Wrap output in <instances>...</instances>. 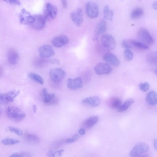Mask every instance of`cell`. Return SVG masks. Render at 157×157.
Segmentation results:
<instances>
[{
	"label": "cell",
	"instance_id": "30bf717a",
	"mask_svg": "<svg viewBox=\"0 0 157 157\" xmlns=\"http://www.w3.org/2000/svg\"><path fill=\"white\" fill-rule=\"evenodd\" d=\"M94 70L97 74L101 75L110 74L112 69L111 66L108 63H100L94 67Z\"/></svg>",
	"mask_w": 157,
	"mask_h": 157
},
{
	"label": "cell",
	"instance_id": "603a6c76",
	"mask_svg": "<svg viewBox=\"0 0 157 157\" xmlns=\"http://www.w3.org/2000/svg\"><path fill=\"white\" fill-rule=\"evenodd\" d=\"M107 25L106 21L104 19L101 20L98 23L96 30V36L100 35L104 33L106 30Z\"/></svg>",
	"mask_w": 157,
	"mask_h": 157
},
{
	"label": "cell",
	"instance_id": "d6986e66",
	"mask_svg": "<svg viewBox=\"0 0 157 157\" xmlns=\"http://www.w3.org/2000/svg\"><path fill=\"white\" fill-rule=\"evenodd\" d=\"M7 58L9 63L11 65H14L18 63L19 56L15 50L10 49L7 52Z\"/></svg>",
	"mask_w": 157,
	"mask_h": 157
},
{
	"label": "cell",
	"instance_id": "8fae6325",
	"mask_svg": "<svg viewBox=\"0 0 157 157\" xmlns=\"http://www.w3.org/2000/svg\"><path fill=\"white\" fill-rule=\"evenodd\" d=\"M38 52L40 56L43 58L51 57L55 53L52 47L48 44L44 45L40 47Z\"/></svg>",
	"mask_w": 157,
	"mask_h": 157
},
{
	"label": "cell",
	"instance_id": "484cf974",
	"mask_svg": "<svg viewBox=\"0 0 157 157\" xmlns=\"http://www.w3.org/2000/svg\"><path fill=\"white\" fill-rule=\"evenodd\" d=\"M104 17L105 20L109 21L112 20L113 15V10L109 9L108 5H106L103 9Z\"/></svg>",
	"mask_w": 157,
	"mask_h": 157
},
{
	"label": "cell",
	"instance_id": "60d3db41",
	"mask_svg": "<svg viewBox=\"0 0 157 157\" xmlns=\"http://www.w3.org/2000/svg\"><path fill=\"white\" fill-rule=\"evenodd\" d=\"M64 151V150L63 149H61L59 150L56 151V154L59 156H61Z\"/></svg>",
	"mask_w": 157,
	"mask_h": 157
},
{
	"label": "cell",
	"instance_id": "e0dca14e",
	"mask_svg": "<svg viewBox=\"0 0 157 157\" xmlns=\"http://www.w3.org/2000/svg\"><path fill=\"white\" fill-rule=\"evenodd\" d=\"M69 42L68 37L64 35L58 36L52 40L53 45L57 48H60L67 44Z\"/></svg>",
	"mask_w": 157,
	"mask_h": 157
},
{
	"label": "cell",
	"instance_id": "ab89813d",
	"mask_svg": "<svg viewBox=\"0 0 157 157\" xmlns=\"http://www.w3.org/2000/svg\"><path fill=\"white\" fill-rule=\"evenodd\" d=\"M78 132L79 134L81 135H83L85 133V131L84 129L83 128L80 129Z\"/></svg>",
	"mask_w": 157,
	"mask_h": 157
},
{
	"label": "cell",
	"instance_id": "4dcf8cb0",
	"mask_svg": "<svg viewBox=\"0 0 157 157\" xmlns=\"http://www.w3.org/2000/svg\"><path fill=\"white\" fill-rule=\"evenodd\" d=\"M147 59L150 62L157 64V52L150 54L147 56Z\"/></svg>",
	"mask_w": 157,
	"mask_h": 157
},
{
	"label": "cell",
	"instance_id": "d590c367",
	"mask_svg": "<svg viewBox=\"0 0 157 157\" xmlns=\"http://www.w3.org/2000/svg\"><path fill=\"white\" fill-rule=\"evenodd\" d=\"M7 3L15 5H20L21 2L19 0H3Z\"/></svg>",
	"mask_w": 157,
	"mask_h": 157
},
{
	"label": "cell",
	"instance_id": "ee69618b",
	"mask_svg": "<svg viewBox=\"0 0 157 157\" xmlns=\"http://www.w3.org/2000/svg\"><path fill=\"white\" fill-rule=\"evenodd\" d=\"M33 113H35L36 112L37 109V107L36 105L35 104H33Z\"/></svg>",
	"mask_w": 157,
	"mask_h": 157
},
{
	"label": "cell",
	"instance_id": "8992f818",
	"mask_svg": "<svg viewBox=\"0 0 157 157\" xmlns=\"http://www.w3.org/2000/svg\"><path fill=\"white\" fill-rule=\"evenodd\" d=\"M57 12V9L55 6L48 3L45 5L43 16L46 20H51L56 17Z\"/></svg>",
	"mask_w": 157,
	"mask_h": 157
},
{
	"label": "cell",
	"instance_id": "8d00e7d4",
	"mask_svg": "<svg viewBox=\"0 0 157 157\" xmlns=\"http://www.w3.org/2000/svg\"><path fill=\"white\" fill-rule=\"evenodd\" d=\"M56 155V151H49L48 154V156L50 157H55Z\"/></svg>",
	"mask_w": 157,
	"mask_h": 157
},
{
	"label": "cell",
	"instance_id": "7402d4cb",
	"mask_svg": "<svg viewBox=\"0 0 157 157\" xmlns=\"http://www.w3.org/2000/svg\"><path fill=\"white\" fill-rule=\"evenodd\" d=\"M108 104L111 108L116 109L121 105V101L118 97H113L109 99Z\"/></svg>",
	"mask_w": 157,
	"mask_h": 157
},
{
	"label": "cell",
	"instance_id": "83f0119b",
	"mask_svg": "<svg viewBox=\"0 0 157 157\" xmlns=\"http://www.w3.org/2000/svg\"><path fill=\"white\" fill-rule=\"evenodd\" d=\"M29 77L40 84H43L44 83L43 79L40 76L34 73H30L28 75Z\"/></svg>",
	"mask_w": 157,
	"mask_h": 157
},
{
	"label": "cell",
	"instance_id": "ba28073f",
	"mask_svg": "<svg viewBox=\"0 0 157 157\" xmlns=\"http://www.w3.org/2000/svg\"><path fill=\"white\" fill-rule=\"evenodd\" d=\"M101 41L103 46L108 50H113L116 47V41L110 34H106L103 35L101 37Z\"/></svg>",
	"mask_w": 157,
	"mask_h": 157
},
{
	"label": "cell",
	"instance_id": "7c38bea8",
	"mask_svg": "<svg viewBox=\"0 0 157 157\" xmlns=\"http://www.w3.org/2000/svg\"><path fill=\"white\" fill-rule=\"evenodd\" d=\"M34 19L33 16L25 9L21 10L19 16L20 23L23 25L30 24Z\"/></svg>",
	"mask_w": 157,
	"mask_h": 157
},
{
	"label": "cell",
	"instance_id": "ffe728a7",
	"mask_svg": "<svg viewBox=\"0 0 157 157\" xmlns=\"http://www.w3.org/2000/svg\"><path fill=\"white\" fill-rule=\"evenodd\" d=\"M147 103L151 105L157 104V93L154 91H151L147 94L146 98Z\"/></svg>",
	"mask_w": 157,
	"mask_h": 157
},
{
	"label": "cell",
	"instance_id": "9c48e42d",
	"mask_svg": "<svg viewBox=\"0 0 157 157\" xmlns=\"http://www.w3.org/2000/svg\"><path fill=\"white\" fill-rule=\"evenodd\" d=\"M33 20L30 24L31 27L36 30L43 29L47 21L44 16L40 14H37L33 15Z\"/></svg>",
	"mask_w": 157,
	"mask_h": 157
},
{
	"label": "cell",
	"instance_id": "9a60e30c",
	"mask_svg": "<svg viewBox=\"0 0 157 157\" xmlns=\"http://www.w3.org/2000/svg\"><path fill=\"white\" fill-rule=\"evenodd\" d=\"M67 87L71 90H75L81 88L82 86L81 78L77 77L75 78H69L67 80Z\"/></svg>",
	"mask_w": 157,
	"mask_h": 157
},
{
	"label": "cell",
	"instance_id": "5b68a950",
	"mask_svg": "<svg viewBox=\"0 0 157 157\" xmlns=\"http://www.w3.org/2000/svg\"><path fill=\"white\" fill-rule=\"evenodd\" d=\"M137 36L140 42L146 44H151L154 42V40L152 36L145 28L140 29L137 32Z\"/></svg>",
	"mask_w": 157,
	"mask_h": 157
},
{
	"label": "cell",
	"instance_id": "7a4b0ae2",
	"mask_svg": "<svg viewBox=\"0 0 157 157\" xmlns=\"http://www.w3.org/2000/svg\"><path fill=\"white\" fill-rule=\"evenodd\" d=\"M122 45L123 48L128 49L134 48L140 50H145L149 48L147 44L132 39L124 40L122 42Z\"/></svg>",
	"mask_w": 157,
	"mask_h": 157
},
{
	"label": "cell",
	"instance_id": "cb8c5ba5",
	"mask_svg": "<svg viewBox=\"0 0 157 157\" xmlns=\"http://www.w3.org/2000/svg\"><path fill=\"white\" fill-rule=\"evenodd\" d=\"M135 99L133 98H130L126 100L124 103L121 104L118 108L116 109L117 111L122 112L126 110L135 102Z\"/></svg>",
	"mask_w": 157,
	"mask_h": 157
},
{
	"label": "cell",
	"instance_id": "d4e9b609",
	"mask_svg": "<svg viewBox=\"0 0 157 157\" xmlns=\"http://www.w3.org/2000/svg\"><path fill=\"white\" fill-rule=\"evenodd\" d=\"M43 96V101L46 104L48 103L51 100L53 99L55 97V95L53 93H49L47 89L44 88L42 90Z\"/></svg>",
	"mask_w": 157,
	"mask_h": 157
},
{
	"label": "cell",
	"instance_id": "7bdbcfd3",
	"mask_svg": "<svg viewBox=\"0 0 157 157\" xmlns=\"http://www.w3.org/2000/svg\"><path fill=\"white\" fill-rule=\"evenodd\" d=\"M154 145L155 149L157 151V138L155 139L154 140Z\"/></svg>",
	"mask_w": 157,
	"mask_h": 157
},
{
	"label": "cell",
	"instance_id": "4fadbf2b",
	"mask_svg": "<svg viewBox=\"0 0 157 157\" xmlns=\"http://www.w3.org/2000/svg\"><path fill=\"white\" fill-rule=\"evenodd\" d=\"M20 93V91L19 90H12L6 93L1 94L0 96V99L3 102H12L14 101V98Z\"/></svg>",
	"mask_w": 157,
	"mask_h": 157
},
{
	"label": "cell",
	"instance_id": "ac0fdd59",
	"mask_svg": "<svg viewBox=\"0 0 157 157\" xmlns=\"http://www.w3.org/2000/svg\"><path fill=\"white\" fill-rule=\"evenodd\" d=\"M103 59L113 65L117 66L119 65L120 61L115 55L110 52H106L102 56Z\"/></svg>",
	"mask_w": 157,
	"mask_h": 157
},
{
	"label": "cell",
	"instance_id": "74e56055",
	"mask_svg": "<svg viewBox=\"0 0 157 157\" xmlns=\"http://www.w3.org/2000/svg\"><path fill=\"white\" fill-rule=\"evenodd\" d=\"M61 2L62 6L65 9L67 8V0H61Z\"/></svg>",
	"mask_w": 157,
	"mask_h": 157
},
{
	"label": "cell",
	"instance_id": "f35d334b",
	"mask_svg": "<svg viewBox=\"0 0 157 157\" xmlns=\"http://www.w3.org/2000/svg\"><path fill=\"white\" fill-rule=\"evenodd\" d=\"M10 157H22V153H14L11 155Z\"/></svg>",
	"mask_w": 157,
	"mask_h": 157
},
{
	"label": "cell",
	"instance_id": "f6af8a7d",
	"mask_svg": "<svg viewBox=\"0 0 157 157\" xmlns=\"http://www.w3.org/2000/svg\"><path fill=\"white\" fill-rule=\"evenodd\" d=\"M154 72L156 75V76H157V68L155 70Z\"/></svg>",
	"mask_w": 157,
	"mask_h": 157
},
{
	"label": "cell",
	"instance_id": "5bb4252c",
	"mask_svg": "<svg viewBox=\"0 0 157 157\" xmlns=\"http://www.w3.org/2000/svg\"><path fill=\"white\" fill-rule=\"evenodd\" d=\"M71 19L74 23L77 26H80L83 21L82 9L79 8L72 12L71 13Z\"/></svg>",
	"mask_w": 157,
	"mask_h": 157
},
{
	"label": "cell",
	"instance_id": "2e32d148",
	"mask_svg": "<svg viewBox=\"0 0 157 157\" xmlns=\"http://www.w3.org/2000/svg\"><path fill=\"white\" fill-rule=\"evenodd\" d=\"M82 103L84 105L91 107H96L100 103V98L96 96L88 97L82 100Z\"/></svg>",
	"mask_w": 157,
	"mask_h": 157
},
{
	"label": "cell",
	"instance_id": "3957f363",
	"mask_svg": "<svg viewBox=\"0 0 157 157\" xmlns=\"http://www.w3.org/2000/svg\"><path fill=\"white\" fill-rule=\"evenodd\" d=\"M149 148L146 143L139 142L137 143L130 151L129 155L132 157L140 156L143 154L147 151Z\"/></svg>",
	"mask_w": 157,
	"mask_h": 157
},
{
	"label": "cell",
	"instance_id": "277c9868",
	"mask_svg": "<svg viewBox=\"0 0 157 157\" xmlns=\"http://www.w3.org/2000/svg\"><path fill=\"white\" fill-rule=\"evenodd\" d=\"M49 75L53 82L59 83L63 80L66 75V73L61 68H56L50 70Z\"/></svg>",
	"mask_w": 157,
	"mask_h": 157
},
{
	"label": "cell",
	"instance_id": "4316f807",
	"mask_svg": "<svg viewBox=\"0 0 157 157\" xmlns=\"http://www.w3.org/2000/svg\"><path fill=\"white\" fill-rule=\"evenodd\" d=\"M143 14V11L141 9L137 8L132 10L131 12V16L132 19H136L141 17Z\"/></svg>",
	"mask_w": 157,
	"mask_h": 157
},
{
	"label": "cell",
	"instance_id": "f546056e",
	"mask_svg": "<svg viewBox=\"0 0 157 157\" xmlns=\"http://www.w3.org/2000/svg\"><path fill=\"white\" fill-rule=\"evenodd\" d=\"M124 59L127 61H131L133 58V53L129 49H126L124 52Z\"/></svg>",
	"mask_w": 157,
	"mask_h": 157
},
{
	"label": "cell",
	"instance_id": "e575fe53",
	"mask_svg": "<svg viewBox=\"0 0 157 157\" xmlns=\"http://www.w3.org/2000/svg\"><path fill=\"white\" fill-rule=\"evenodd\" d=\"M80 136L78 134H75L71 138H68L66 140V142L67 143L70 144L74 142L78 139Z\"/></svg>",
	"mask_w": 157,
	"mask_h": 157
},
{
	"label": "cell",
	"instance_id": "6da1fadb",
	"mask_svg": "<svg viewBox=\"0 0 157 157\" xmlns=\"http://www.w3.org/2000/svg\"><path fill=\"white\" fill-rule=\"evenodd\" d=\"M7 117L15 121H19L25 117V113L19 108L14 106H8L6 111Z\"/></svg>",
	"mask_w": 157,
	"mask_h": 157
},
{
	"label": "cell",
	"instance_id": "f1b7e54d",
	"mask_svg": "<svg viewBox=\"0 0 157 157\" xmlns=\"http://www.w3.org/2000/svg\"><path fill=\"white\" fill-rule=\"evenodd\" d=\"M20 142V140H18L8 138H5L2 141V143L6 145L16 144L19 143Z\"/></svg>",
	"mask_w": 157,
	"mask_h": 157
},
{
	"label": "cell",
	"instance_id": "b9f144b4",
	"mask_svg": "<svg viewBox=\"0 0 157 157\" xmlns=\"http://www.w3.org/2000/svg\"><path fill=\"white\" fill-rule=\"evenodd\" d=\"M152 7L154 9L157 10V1H154L153 2Z\"/></svg>",
	"mask_w": 157,
	"mask_h": 157
},
{
	"label": "cell",
	"instance_id": "836d02e7",
	"mask_svg": "<svg viewBox=\"0 0 157 157\" xmlns=\"http://www.w3.org/2000/svg\"><path fill=\"white\" fill-rule=\"evenodd\" d=\"M8 129L9 131L13 132L17 135L21 136L23 135V132L21 130L13 127H8Z\"/></svg>",
	"mask_w": 157,
	"mask_h": 157
},
{
	"label": "cell",
	"instance_id": "44dd1931",
	"mask_svg": "<svg viewBox=\"0 0 157 157\" xmlns=\"http://www.w3.org/2000/svg\"><path fill=\"white\" fill-rule=\"evenodd\" d=\"M99 117L97 116L91 117L84 121L82 125L86 128H90L93 127L98 121Z\"/></svg>",
	"mask_w": 157,
	"mask_h": 157
},
{
	"label": "cell",
	"instance_id": "1f68e13d",
	"mask_svg": "<svg viewBox=\"0 0 157 157\" xmlns=\"http://www.w3.org/2000/svg\"><path fill=\"white\" fill-rule=\"evenodd\" d=\"M139 86L140 90L143 92H146L148 90L150 87L149 84L147 82L140 83Z\"/></svg>",
	"mask_w": 157,
	"mask_h": 157
},
{
	"label": "cell",
	"instance_id": "52a82bcc",
	"mask_svg": "<svg viewBox=\"0 0 157 157\" xmlns=\"http://www.w3.org/2000/svg\"><path fill=\"white\" fill-rule=\"evenodd\" d=\"M86 13L90 18L94 19L99 15V10L98 5L92 1L87 2L86 5Z\"/></svg>",
	"mask_w": 157,
	"mask_h": 157
},
{
	"label": "cell",
	"instance_id": "d6a6232c",
	"mask_svg": "<svg viewBox=\"0 0 157 157\" xmlns=\"http://www.w3.org/2000/svg\"><path fill=\"white\" fill-rule=\"evenodd\" d=\"M25 137L28 140L33 142H37L39 141V139L36 136L30 134L26 135Z\"/></svg>",
	"mask_w": 157,
	"mask_h": 157
}]
</instances>
